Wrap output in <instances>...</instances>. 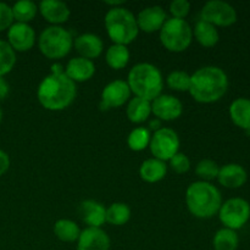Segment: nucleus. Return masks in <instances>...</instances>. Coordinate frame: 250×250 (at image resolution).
<instances>
[{
    "label": "nucleus",
    "mask_w": 250,
    "mask_h": 250,
    "mask_svg": "<svg viewBox=\"0 0 250 250\" xmlns=\"http://www.w3.org/2000/svg\"><path fill=\"white\" fill-rule=\"evenodd\" d=\"M129 58L131 54L128 48L121 44H112L105 54V61L112 70H122L126 67L129 62Z\"/></svg>",
    "instance_id": "obj_25"
},
{
    "label": "nucleus",
    "mask_w": 250,
    "mask_h": 250,
    "mask_svg": "<svg viewBox=\"0 0 250 250\" xmlns=\"http://www.w3.org/2000/svg\"><path fill=\"white\" fill-rule=\"evenodd\" d=\"M229 81L219 66H204L190 76L189 94L202 104L216 103L226 94Z\"/></svg>",
    "instance_id": "obj_1"
},
{
    "label": "nucleus",
    "mask_w": 250,
    "mask_h": 250,
    "mask_svg": "<svg viewBox=\"0 0 250 250\" xmlns=\"http://www.w3.org/2000/svg\"><path fill=\"white\" fill-rule=\"evenodd\" d=\"M166 84L170 89L176 92H189L190 75L185 71H172L166 77Z\"/></svg>",
    "instance_id": "obj_33"
},
{
    "label": "nucleus",
    "mask_w": 250,
    "mask_h": 250,
    "mask_svg": "<svg viewBox=\"0 0 250 250\" xmlns=\"http://www.w3.org/2000/svg\"><path fill=\"white\" fill-rule=\"evenodd\" d=\"M104 22L107 36L114 44L127 46L138 37L139 28L136 16L126 7L110 9L105 15Z\"/></svg>",
    "instance_id": "obj_5"
},
{
    "label": "nucleus",
    "mask_w": 250,
    "mask_h": 250,
    "mask_svg": "<svg viewBox=\"0 0 250 250\" xmlns=\"http://www.w3.org/2000/svg\"><path fill=\"white\" fill-rule=\"evenodd\" d=\"M14 21L20 23H28L36 19L38 14V5L32 0H20L11 6Z\"/></svg>",
    "instance_id": "obj_27"
},
{
    "label": "nucleus",
    "mask_w": 250,
    "mask_h": 250,
    "mask_svg": "<svg viewBox=\"0 0 250 250\" xmlns=\"http://www.w3.org/2000/svg\"><path fill=\"white\" fill-rule=\"evenodd\" d=\"M10 168V156L6 151L0 149V176L7 172Z\"/></svg>",
    "instance_id": "obj_37"
},
{
    "label": "nucleus",
    "mask_w": 250,
    "mask_h": 250,
    "mask_svg": "<svg viewBox=\"0 0 250 250\" xmlns=\"http://www.w3.org/2000/svg\"><path fill=\"white\" fill-rule=\"evenodd\" d=\"M215 250H237L239 246V237L236 231L229 229H221L212 238Z\"/></svg>",
    "instance_id": "obj_28"
},
{
    "label": "nucleus",
    "mask_w": 250,
    "mask_h": 250,
    "mask_svg": "<svg viewBox=\"0 0 250 250\" xmlns=\"http://www.w3.org/2000/svg\"><path fill=\"white\" fill-rule=\"evenodd\" d=\"M238 19L236 9L222 0H210L200 11V20L211 23L215 27H229Z\"/></svg>",
    "instance_id": "obj_10"
},
{
    "label": "nucleus",
    "mask_w": 250,
    "mask_h": 250,
    "mask_svg": "<svg viewBox=\"0 0 250 250\" xmlns=\"http://www.w3.org/2000/svg\"><path fill=\"white\" fill-rule=\"evenodd\" d=\"M229 117L237 127L250 131V99L237 98L229 105Z\"/></svg>",
    "instance_id": "obj_22"
},
{
    "label": "nucleus",
    "mask_w": 250,
    "mask_h": 250,
    "mask_svg": "<svg viewBox=\"0 0 250 250\" xmlns=\"http://www.w3.org/2000/svg\"><path fill=\"white\" fill-rule=\"evenodd\" d=\"M38 11L51 26H60L67 22L71 16L70 7L60 0H43L39 2Z\"/></svg>",
    "instance_id": "obj_16"
},
{
    "label": "nucleus",
    "mask_w": 250,
    "mask_h": 250,
    "mask_svg": "<svg viewBox=\"0 0 250 250\" xmlns=\"http://www.w3.org/2000/svg\"><path fill=\"white\" fill-rule=\"evenodd\" d=\"M217 181H219V183L222 187L237 189V188L243 187L247 183V181H248V172L239 164H226V165L220 167Z\"/></svg>",
    "instance_id": "obj_17"
},
{
    "label": "nucleus",
    "mask_w": 250,
    "mask_h": 250,
    "mask_svg": "<svg viewBox=\"0 0 250 250\" xmlns=\"http://www.w3.org/2000/svg\"><path fill=\"white\" fill-rule=\"evenodd\" d=\"M77 87L66 73H50L39 83L37 98L42 106L49 111L65 110L75 102Z\"/></svg>",
    "instance_id": "obj_2"
},
{
    "label": "nucleus",
    "mask_w": 250,
    "mask_h": 250,
    "mask_svg": "<svg viewBox=\"0 0 250 250\" xmlns=\"http://www.w3.org/2000/svg\"><path fill=\"white\" fill-rule=\"evenodd\" d=\"M65 72V68L61 63H54L51 66V73H55V75H59V73H63Z\"/></svg>",
    "instance_id": "obj_41"
},
{
    "label": "nucleus",
    "mask_w": 250,
    "mask_h": 250,
    "mask_svg": "<svg viewBox=\"0 0 250 250\" xmlns=\"http://www.w3.org/2000/svg\"><path fill=\"white\" fill-rule=\"evenodd\" d=\"M80 215L82 221L88 225V227L102 229L103 225L106 222V209L97 200L88 199L81 203Z\"/></svg>",
    "instance_id": "obj_20"
},
{
    "label": "nucleus",
    "mask_w": 250,
    "mask_h": 250,
    "mask_svg": "<svg viewBox=\"0 0 250 250\" xmlns=\"http://www.w3.org/2000/svg\"><path fill=\"white\" fill-rule=\"evenodd\" d=\"M151 114L160 121H175L183 114V104L178 98L161 94L151 102Z\"/></svg>",
    "instance_id": "obj_13"
},
{
    "label": "nucleus",
    "mask_w": 250,
    "mask_h": 250,
    "mask_svg": "<svg viewBox=\"0 0 250 250\" xmlns=\"http://www.w3.org/2000/svg\"><path fill=\"white\" fill-rule=\"evenodd\" d=\"M73 46L81 58L92 61L93 59L99 58L104 50V43L102 38L93 33H83L78 36L77 38L73 39Z\"/></svg>",
    "instance_id": "obj_18"
},
{
    "label": "nucleus",
    "mask_w": 250,
    "mask_h": 250,
    "mask_svg": "<svg viewBox=\"0 0 250 250\" xmlns=\"http://www.w3.org/2000/svg\"><path fill=\"white\" fill-rule=\"evenodd\" d=\"M126 82L134 97L142 98L148 102H153L159 95L163 94V73L153 63L139 62L134 65L129 70Z\"/></svg>",
    "instance_id": "obj_4"
},
{
    "label": "nucleus",
    "mask_w": 250,
    "mask_h": 250,
    "mask_svg": "<svg viewBox=\"0 0 250 250\" xmlns=\"http://www.w3.org/2000/svg\"><path fill=\"white\" fill-rule=\"evenodd\" d=\"M110 237L103 229L87 227L81 231L77 239V250H109Z\"/></svg>",
    "instance_id": "obj_15"
},
{
    "label": "nucleus",
    "mask_w": 250,
    "mask_h": 250,
    "mask_svg": "<svg viewBox=\"0 0 250 250\" xmlns=\"http://www.w3.org/2000/svg\"><path fill=\"white\" fill-rule=\"evenodd\" d=\"M38 46L45 58L50 60L62 59L73 48L72 34L61 26H49L39 36Z\"/></svg>",
    "instance_id": "obj_6"
},
{
    "label": "nucleus",
    "mask_w": 250,
    "mask_h": 250,
    "mask_svg": "<svg viewBox=\"0 0 250 250\" xmlns=\"http://www.w3.org/2000/svg\"><path fill=\"white\" fill-rule=\"evenodd\" d=\"M219 164L211 159H203L195 166V173L203 182H210V181L216 180L219 176Z\"/></svg>",
    "instance_id": "obj_32"
},
{
    "label": "nucleus",
    "mask_w": 250,
    "mask_h": 250,
    "mask_svg": "<svg viewBox=\"0 0 250 250\" xmlns=\"http://www.w3.org/2000/svg\"><path fill=\"white\" fill-rule=\"evenodd\" d=\"M54 234L61 242L72 243L78 239L81 229L75 221L68 219H60L54 224Z\"/></svg>",
    "instance_id": "obj_26"
},
{
    "label": "nucleus",
    "mask_w": 250,
    "mask_h": 250,
    "mask_svg": "<svg viewBox=\"0 0 250 250\" xmlns=\"http://www.w3.org/2000/svg\"><path fill=\"white\" fill-rule=\"evenodd\" d=\"M36 32L28 23L15 22L7 29V43L15 51L24 53L31 50L36 44Z\"/></svg>",
    "instance_id": "obj_12"
},
{
    "label": "nucleus",
    "mask_w": 250,
    "mask_h": 250,
    "mask_svg": "<svg viewBox=\"0 0 250 250\" xmlns=\"http://www.w3.org/2000/svg\"><path fill=\"white\" fill-rule=\"evenodd\" d=\"M159 33L161 44L171 53L187 50L193 41V28L186 20L167 19Z\"/></svg>",
    "instance_id": "obj_7"
},
{
    "label": "nucleus",
    "mask_w": 250,
    "mask_h": 250,
    "mask_svg": "<svg viewBox=\"0 0 250 250\" xmlns=\"http://www.w3.org/2000/svg\"><path fill=\"white\" fill-rule=\"evenodd\" d=\"M217 215L225 229L237 231L246 226L249 221L250 204L243 198H231L222 203Z\"/></svg>",
    "instance_id": "obj_8"
},
{
    "label": "nucleus",
    "mask_w": 250,
    "mask_h": 250,
    "mask_svg": "<svg viewBox=\"0 0 250 250\" xmlns=\"http://www.w3.org/2000/svg\"><path fill=\"white\" fill-rule=\"evenodd\" d=\"M65 73L72 82H87L95 75V65L92 60L77 56L68 61L65 67Z\"/></svg>",
    "instance_id": "obj_19"
},
{
    "label": "nucleus",
    "mask_w": 250,
    "mask_h": 250,
    "mask_svg": "<svg viewBox=\"0 0 250 250\" xmlns=\"http://www.w3.org/2000/svg\"><path fill=\"white\" fill-rule=\"evenodd\" d=\"M9 93H10L9 82H7L4 77H0V102L4 100L5 98L9 95Z\"/></svg>",
    "instance_id": "obj_38"
},
{
    "label": "nucleus",
    "mask_w": 250,
    "mask_h": 250,
    "mask_svg": "<svg viewBox=\"0 0 250 250\" xmlns=\"http://www.w3.org/2000/svg\"><path fill=\"white\" fill-rule=\"evenodd\" d=\"M186 204L193 216L210 219L219 212L222 205L221 192L210 182L197 181L186 190Z\"/></svg>",
    "instance_id": "obj_3"
},
{
    "label": "nucleus",
    "mask_w": 250,
    "mask_h": 250,
    "mask_svg": "<svg viewBox=\"0 0 250 250\" xmlns=\"http://www.w3.org/2000/svg\"><path fill=\"white\" fill-rule=\"evenodd\" d=\"M131 208L126 203H114L106 209V222L112 226H124L131 219Z\"/></svg>",
    "instance_id": "obj_29"
},
{
    "label": "nucleus",
    "mask_w": 250,
    "mask_h": 250,
    "mask_svg": "<svg viewBox=\"0 0 250 250\" xmlns=\"http://www.w3.org/2000/svg\"><path fill=\"white\" fill-rule=\"evenodd\" d=\"M126 114L132 124H143V122L148 121L151 115V102L138 97L132 98L127 104Z\"/></svg>",
    "instance_id": "obj_23"
},
{
    "label": "nucleus",
    "mask_w": 250,
    "mask_h": 250,
    "mask_svg": "<svg viewBox=\"0 0 250 250\" xmlns=\"http://www.w3.org/2000/svg\"><path fill=\"white\" fill-rule=\"evenodd\" d=\"M131 94V89L126 81L115 80L107 83L100 94V110L107 111L110 109L121 107L122 105L129 102Z\"/></svg>",
    "instance_id": "obj_11"
},
{
    "label": "nucleus",
    "mask_w": 250,
    "mask_h": 250,
    "mask_svg": "<svg viewBox=\"0 0 250 250\" xmlns=\"http://www.w3.org/2000/svg\"><path fill=\"white\" fill-rule=\"evenodd\" d=\"M168 166H170V168L173 172L181 175V173H186L189 171L190 160L186 154L178 151L176 155H173L172 158L168 160Z\"/></svg>",
    "instance_id": "obj_34"
},
{
    "label": "nucleus",
    "mask_w": 250,
    "mask_h": 250,
    "mask_svg": "<svg viewBox=\"0 0 250 250\" xmlns=\"http://www.w3.org/2000/svg\"><path fill=\"white\" fill-rule=\"evenodd\" d=\"M160 128H163V126H161V121L160 120H158L155 117V119L154 120H150V121H149V131H154V132H156L158 131V129H160Z\"/></svg>",
    "instance_id": "obj_40"
},
{
    "label": "nucleus",
    "mask_w": 250,
    "mask_h": 250,
    "mask_svg": "<svg viewBox=\"0 0 250 250\" xmlns=\"http://www.w3.org/2000/svg\"><path fill=\"white\" fill-rule=\"evenodd\" d=\"M12 23H14V16H12L11 6L6 2L0 1V32L9 29Z\"/></svg>",
    "instance_id": "obj_36"
},
{
    "label": "nucleus",
    "mask_w": 250,
    "mask_h": 250,
    "mask_svg": "<svg viewBox=\"0 0 250 250\" xmlns=\"http://www.w3.org/2000/svg\"><path fill=\"white\" fill-rule=\"evenodd\" d=\"M181 141L177 132L172 128L163 127L151 134L149 149L155 159L161 161H168L180 150Z\"/></svg>",
    "instance_id": "obj_9"
},
{
    "label": "nucleus",
    "mask_w": 250,
    "mask_h": 250,
    "mask_svg": "<svg viewBox=\"0 0 250 250\" xmlns=\"http://www.w3.org/2000/svg\"><path fill=\"white\" fill-rule=\"evenodd\" d=\"M2 121V111H1V109H0V122Z\"/></svg>",
    "instance_id": "obj_42"
},
{
    "label": "nucleus",
    "mask_w": 250,
    "mask_h": 250,
    "mask_svg": "<svg viewBox=\"0 0 250 250\" xmlns=\"http://www.w3.org/2000/svg\"><path fill=\"white\" fill-rule=\"evenodd\" d=\"M104 4L111 6V9H115V7H122L126 4V1L125 0H105Z\"/></svg>",
    "instance_id": "obj_39"
},
{
    "label": "nucleus",
    "mask_w": 250,
    "mask_h": 250,
    "mask_svg": "<svg viewBox=\"0 0 250 250\" xmlns=\"http://www.w3.org/2000/svg\"><path fill=\"white\" fill-rule=\"evenodd\" d=\"M167 173V165L165 161L151 158L142 163L139 167V176L146 183H158L165 178Z\"/></svg>",
    "instance_id": "obj_21"
},
{
    "label": "nucleus",
    "mask_w": 250,
    "mask_h": 250,
    "mask_svg": "<svg viewBox=\"0 0 250 250\" xmlns=\"http://www.w3.org/2000/svg\"><path fill=\"white\" fill-rule=\"evenodd\" d=\"M168 9L173 19L185 20L190 12V2L187 0H173Z\"/></svg>",
    "instance_id": "obj_35"
},
{
    "label": "nucleus",
    "mask_w": 250,
    "mask_h": 250,
    "mask_svg": "<svg viewBox=\"0 0 250 250\" xmlns=\"http://www.w3.org/2000/svg\"><path fill=\"white\" fill-rule=\"evenodd\" d=\"M136 19L139 31L154 33V32H160L165 22L167 21V15L161 6L153 5L142 10Z\"/></svg>",
    "instance_id": "obj_14"
},
{
    "label": "nucleus",
    "mask_w": 250,
    "mask_h": 250,
    "mask_svg": "<svg viewBox=\"0 0 250 250\" xmlns=\"http://www.w3.org/2000/svg\"><path fill=\"white\" fill-rule=\"evenodd\" d=\"M151 133L146 127H137L129 132L127 137V146L132 151H143L149 148Z\"/></svg>",
    "instance_id": "obj_30"
},
{
    "label": "nucleus",
    "mask_w": 250,
    "mask_h": 250,
    "mask_svg": "<svg viewBox=\"0 0 250 250\" xmlns=\"http://www.w3.org/2000/svg\"><path fill=\"white\" fill-rule=\"evenodd\" d=\"M16 65V51L6 41L0 39V77L10 73Z\"/></svg>",
    "instance_id": "obj_31"
},
{
    "label": "nucleus",
    "mask_w": 250,
    "mask_h": 250,
    "mask_svg": "<svg viewBox=\"0 0 250 250\" xmlns=\"http://www.w3.org/2000/svg\"><path fill=\"white\" fill-rule=\"evenodd\" d=\"M193 37L204 48H212L220 41V34L216 27L203 20H199L195 23L193 28Z\"/></svg>",
    "instance_id": "obj_24"
}]
</instances>
